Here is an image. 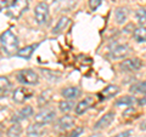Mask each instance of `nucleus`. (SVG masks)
I'll return each instance as SVG.
<instances>
[{
  "mask_svg": "<svg viewBox=\"0 0 146 137\" xmlns=\"http://www.w3.org/2000/svg\"><path fill=\"white\" fill-rule=\"evenodd\" d=\"M0 44H1L3 51L7 56L17 53L18 51V40L17 36L11 30H5L3 34H0Z\"/></svg>",
  "mask_w": 146,
  "mask_h": 137,
  "instance_id": "f257e3e1",
  "label": "nucleus"
},
{
  "mask_svg": "<svg viewBox=\"0 0 146 137\" xmlns=\"http://www.w3.org/2000/svg\"><path fill=\"white\" fill-rule=\"evenodd\" d=\"M28 9V0H12L7 6V15L12 18H18Z\"/></svg>",
  "mask_w": 146,
  "mask_h": 137,
  "instance_id": "f03ea898",
  "label": "nucleus"
},
{
  "mask_svg": "<svg viewBox=\"0 0 146 137\" xmlns=\"http://www.w3.org/2000/svg\"><path fill=\"white\" fill-rule=\"evenodd\" d=\"M17 80L26 85H35L39 81V76L32 69H22L17 73Z\"/></svg>",
  "mask_w": 146,
  "mask_h": 137,
  "instance_id": "7ed1b4c3",
  "label": "nucleus"
},
{
  "mask_svg": "<svg viewBox=\"0 0 146 137\" xmlns=\"http://www.w3.org/2000/svg\"><path fill=\"white\" fill-rule=\"evenodd\" d=\"M33 90H31L28 88H25V86H21L15 90V92L12 95V99L16 103H25L26 101H28L29 98L33 97Z\"/></svg>",
  "mask_w": 146,
  "mask_h": 137,
  "instance_id": "20e7f679",
  "label": "nucleus"
},
{
  "mask_svg": "<svg viewBox=\"0 0 146 137\" xmlns=\"http://www.w3.org/2000/svg\"><path fill=\"white\" fill-rule=\"evenodd\" d=\"M34 16H35V21L39 24H44L46 22L48 17H49V6L46 3H39L35 6L34 10Z\"/></svg>",
  "mask_w": 146,
  "mask_h": 137,
  "instance_id": "39448f33",
  "label": "nucleus"
},
{
  "mask_svg": "<svg viewBox=\"0 0 146 137\" xmlns=\"http://www.w3.org/2000/svg\"><path fill=\"white\" fill-rule=\"evenodd\" d=\"M55 117H56V113H55L54 109H50V108H45L43 111H40L38 114L35 115L34 120L35 123H38V124H49V123H51Z\"/></svg>",
  "mask_w": 146,
  "mask_h": 137,
  "instance_id": "423d86ee",
  "label": "nucleus"
},
{
  "mask_svg": "<svg viewBox=\"0 0 146 137\" xmlns=\"http://www.w3.org/2000/svg\"><path fill=\"white\" fill-rule=\"evenodd\" d=\"M130 52V47L128 44H118L110 51V57L113 60H121V58L127 57Z\"/></svg>",
  "mask_w": 146,
  "mask_h": 137,
  "instance_id": "0eeeda50",
  "label": "nucleus"
},
{
  "mask_svg": "<svg viewBox=\"0 0 146 137\" xmlns=\"http://www.w3.org/2000/svg\"><path fill=\"white\" fill-rule=\"evenodd\" d=\"M143 67V62L139 58H129L121 63V68L127 72H136Z\"/></svg>",
  "mask_w": 146,
  "mask_h": 137,
  "instance_id": "6e6552de",
  "label": "nucleus"
},
{
  "mask_svg": "<svg viewBox=\"0 0 146 137\" xmlns=\"http://www.w3.org/2000/svg\"><path fill=\"white\" fill-rule=\"evenodd\" d=\"M74 125V119L71 115H63L56 123V130L57 131H66L71 129Z\"/></svg>",
  "mask_w": 146,
  "mask_h": 137,
  "instance_id": "1a4fd4ad",
  "label": "nucleus"
},
{
  "mask_svg": "<svg viewBox=\"0 0 146 137\" xmlns=\"http://www.w3.org/2000/svg\"><path fill=\"white\" fill-rule=\"evenodd\" d=\"M113 119H115V113H113V112L106 113V114H105V115L101 118V119H99V121L94 125V130H102V129H106V127L113 121Z\"/></svg>",
  "mask_w": 146,
  "mask_h": 137,
  "instance_id": "9d476101",
  "label": "nucleus"
},
{
  "mask_svg": "<svg viewBox=\"0 0 146 137\" xmlns=\"http://www.w3.org/2000/svg\"><path fill=\"white\" fill-rule=\"evenodd\" d=\"M118 92H119V88H118L117 85H108L101 91V92H99V97L101 101H105V99L115 97Z\"/></svg>",
  "mask_w": 146,
  "mask_h": 137,
  "instance_id": "9b49d317",
  "label": "nucleus"
},
{
  "mask_svg": "<svg viewBox=\"0 0 146 137\" xmlns=\"http://www.w3.org/2000/svg\"><path fill=\"white\" fill-rule=\"evenodd\" d=\"M32 114H33V109H32L31 106H27L25 108L20 109L17 113L13 114L12 118H11V121L12 123H18L21 120H25V119H27V118H29Z\"/></svg>",
  "mask_w": 146,
  "mask_h": 137,
  "instance_id": "f8f14e48",
  "label": "nucleus"
},
{
  "mask_svg": "<svg viewBox=\"0 0 146 137\" xmlns=\"http://www.w3.org/2000/svg\"><path fill=\"white\" fill-rule=\"evenodd\" d=\"M94 103H95V101H94L93 97H85L83 101H80L78 104H77L76 113L77 114H83V113H85L91 106H94Z\"/></svg>",
  "mask_w": 146,
  "mask_h": 137,
  "instance_id": "ddd939ff",
  "label": "nucleus"
},
{
  "mask_svg": "<svg viewBox=\"0 0 146 137\" xmlns=\"http://www.w3.org/2000/svg\"><path fill=\"white\" fill-rule=\"evenodd\" d=\"M39 46V44H33V45H29V46H26L23 49H21V50H18L17 51V56H20L22 58H25V60H28V58H31L32 56V53L34 52V50Z\"/></svg>",
  "mask_w": 146,
  "mask_h": 137,
  "instance_id": "4468645a",
  "label": "nucleus"
},
{
  "mask_svg": "<svg viewBox=\"0 0 146 137\" xmlns=\"http://www.w3.org/2000/svg\"><path fill=\"white\" fill-rule=\"evenodd\" d=\"M44 132H45L44 125L43 124H38V123H35V124L31 125L28 127V130H27V134H28L29 136H35V137L43 135Z\"/></svg>",
  "mask_w": 146,
  "mask_h": 137,
  "instance_id": "2eb2a0df",
  "label": "nucleus"
},
{
  "mask_svg": "<svg viewBox=\"0 0 146 137\" xmlns=\"http://www.w3.org/2000/svg\"><path fill=\"white\" fill-rule=\"evenodd\" d=\"M70 24V18L68 17H61L57 21V24L52 28V34H60L63 29H66V27Z\"/></svg>",
  "mask_w": 146,
  "mask_h": 137,
  "instance_id": "dca6fc26",
  "label": "nucleus"
},
{
  "mask_svg": "<svg viewBox=\"0 0 146 137\" xmlns=\"http://www.w3.org/2000/svg\"><path fill=\"white\" fill-rule=\"evenodd\" d=\"M52 98V91L51 90H46L44 91V92H42L39 95V98H38V104L40 107L43 106H46V104L51 101Z\"/></svg>",
  "mask_w": 146,
  "mask_h": 137,
  "instance_id": "f3484780",
  "label": "nucleus"
},
{
  "mask_svg": "<svg viewBox=\"0 0 146 137\" xmlns=\"http://www.w3.org/2000/svg\"><path fill=\"white\" fill-rule=\"evenodd\" d=\"M133 36L138 43L146 41V27H139L133 32Z\"/></svg>",
  "mask_w": 146,
  "mask_h": 137,
  "instance_id": "a211bd4d",
  "label": "nucleus"
},
{
  "mask_svg": "<svg viewBox=\"0 0 146 137\" xmlns=\"http://www.w3.org/2000/svg\"><path fill=\"white\" fill-rule=\"evenodd\" d=\"M128 17V11L125 7H118L116 10V22L118 24L124 23Z\"/></svg>",
  "mask_w": 146,
  "mask_h": 137,
  "instance_id": "6ab92c4d",
  "label": "nucleus"
},
{
  "mask_svg": "<svg viewBox=\"0 0 146 137\" xmlns=\"http://www.w3.org/2000/svg\"><path fill=\"white\" fill-rule=\"evenodd\" d=\"M62 95L65 98H68V99H73L76 98L77 96L79 95V90L77 88H67L62 91Z\"/></svg>",
  "mask_w": 146,
  "mask_h": 137,
  "instance_id": "aec40b11",
  "label": "nucleus"
},
{
  "mask_svg": "<svg viewBox=\"0 0 146 137\" xmlns=\"http://www.w3.org/2000/svg\"><path fill=\"white\" fill-rule=\"evenodd\" d=\"M22 129H21V125L18 123H15V125H12L10 129L7 131V136L9 137H18L21 135Z\"/></svg>",
  "mask_w": 146,
  "mask_h": 137,
  "instance_id": "412c9836",
  "label": "nucleus"
},
{
  "mask_svg": "<svg viewBox=\"0 0 146 137\" xmlns=\"http://www.w3.org/2000/svg\"><path fill=\"white\" fill-rule=\"evenodd\" d=\"M130 92H139V94H145L146 95V80L133 85L130 88Z\"/></svg>",
  "mask_w": 146,
  "mask_h": 137,
  "instance_id": "4be33fe9",
  "label": "nucleus"
},
{
  "mask_svg": "<svg viewBox=\"0 0 146 137\" xmlns=\"http://www.w3.org/2000/svg\"><path fill=\"white\" fill-rule=\"evenodd\" d=\"M136 18L140 23V27H146V10L145 9H139L136 11Z\"/></svg>",
  "mask_w": 146,
  "mask_h": 137,
  "instance_id": "5701e85b",
  "label": "nucleus"
},
{
  "mask_svg": "<svg viewBox=\"0 0 146 137\" xmlns=\"http://www.w3.org/2000/svg\"><path fill=\"white\" fill-rule=\"evenodd\" d=\"M135 102L134 97H130V96H125V97H122L119 99H117L116 104L117 106H131Z\"/></svg>",
  "mask_w": 146,
  "mask_h": 137,
  "instance_id": "b1692460",
  "label": "nucleus"
},
{
  "mask_svg": "<svg viewBox=\"0 0 146 137\" xmlns=\"http://www.w3.org/2000/svg\"><path fill=\"white\" fill-rule=\"evenodd\" d=\"M58 108H60L61 112H70L73 108V103L70 101H62V102H60V104H58Z\"/></svg>",
  "mask_w": 146,
  "mask_h": 137,
  "instance_id": "393cba45",
  "label": "nucleus"
},
{
  "mask_svg": "<svg viewBox=\"0 0 146 137\" xmlns=\"http://www.w3.org/2000/svg\"><path fill=\"white\" fill-rule=\"evenodd\" d=\"M9 86H10V81L5 76H0V92L5 91Z\"/></svg>",
  "mask_w": 146,
  "mask_h": 137,
  "instance_id": "a878e982",
  "label": "nucleus"
},
{
  "mask_svg": "<svg viewBox=\"0 0 146 137\" xmlns=\"http://www.w3.org/2000/svg\"><path fill=\"white\" fill-rule=\"evenodd\" d=\"M9 115H10V112L6 108H4V107L0 108V123H3L5 120V118H7Z\"/></svg>",
  "mask_w": 146,
  "mask_h": 137,
  "instance_id": "bb28decb",
  "label": "nucleus"
},
{
  "mask_svg": "<svg viewBox=\"0 0 146 137\" xmlns=\"http://www.w3.org/2000/svg\"><path fill=\"white\" fill-rule=\"evenodd\" d=\"M83 131H84L83 127H77V129L73 130V132H71L68 137H78L80 134H83Z\"/></svg>",
  "mask_w": 146,
  "mask_h": 137,
  "instance_id": "cd10ccee",
  "label": "nucleus"
},
{
  "mask_svg": "<svg viewBox=\"0 0 146 137\" xmlns=\"http://www.w3.org/2000/svg\"><path fill=\"white\" fill-rule=\"evenodd\" d=\"M101 1L102 0H90V7L93 10H96V9L101 5Z\"/></svg>",
  "mask_w": 146,
  "mask_h": 137,
  "instance_id": "c85d7f7f",
  "label": "nucleus"
},
{
  "mask_svg": "<svg viewBox=\"0 0 146 137\" xmlns=\"http://www.w3.org/2000/svg\"><path fill=\"white\" fill-rule=\"evenodd\" d=\"M130 135H131V131H124V132H122V134H118L113 137H129Z\"/></svg>",
  "mask_w": 146,
  "mask_h": 137,
  "instance_id": "c756f323",
  "label": "nucleus"
},
{
  "mask_svg": "<svg viewBox=\"0 0 146 137\" xmlns=\"http://www.w3.org/2000/svg\"><path fill=\"white\" fill-rule=\"evenodd\" d=\"M7 6V0H0V11Z\"/></svg>",
  "mask_w": 146,
  "mask_h": 137,
  "instance_id": "7c9ffc66",
  "label": "nucleus"
},
{
  "mask_svg": "<svg viewBox=\"0 0 146 137\" xmlns=\"http://www.w3.org/2000/svg\"><path fill=\"white\" fill-rule=\"evenodd\" d=\"M140 130H146V118L141 121V124H140Z\"/></svg>",
  "mask_w": 146,
  "mask_h": 137,
  "instance_id": "2f4dec72",
  "label": "nucleus"
},
{
  "mask_svg": "<svg viewBox=\"0 0 146 137\" xmlns=\"http://www.w3.org/2000/svg\"><path fill=\"white\" fill-rule=\"evenodd\" d=\"M138 103H139V104H141V106H144V104H146V95H145V97H144V98L138 99Z\"/></svg>",
  "mask_w": 146,
  "mask_h": 137,
  "instance_id": "473e14b6",
  "label": "nucleus"
}]
</instances>
